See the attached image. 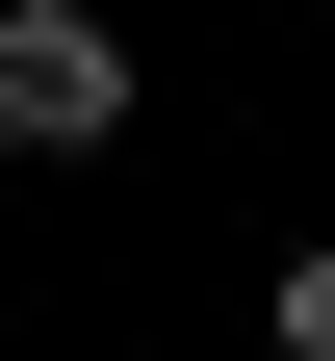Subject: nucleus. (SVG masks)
I'll list each match as a JSON object with an SVG mask.
<instances>
[{
	"instance_id": "f257e3e1",
	"label": "nucleus",
	"mask_w": 335,
	"mask_h": 361,
	"mask_svg": "<svg viewBox=\"0 0 335 361\" xmlns=\"http://www.w3.org/2000/svg\"><path fill=\"white\" fill-rule=\"evenodd\" d=\"M129 129V26L104 0H0V155H104Z\"/></svg>"
},
{
	"instance_id": "f03ea898",
	"label": "nucleus",
	"mask_w": 335,
	"mask_h": 361,
	"mask_svg": "<svg viewBox=\"0 0 335 361\" xmlns=\"http://www.w3.org/2000/svg\"><path fill=\"white\" fill-rule=\"evenodd\" d=\"M284 361H335V233H310V258H284Z\"/></svg>"
}]
</instances>
